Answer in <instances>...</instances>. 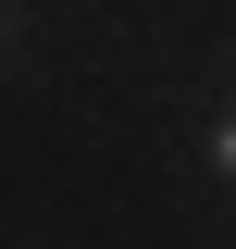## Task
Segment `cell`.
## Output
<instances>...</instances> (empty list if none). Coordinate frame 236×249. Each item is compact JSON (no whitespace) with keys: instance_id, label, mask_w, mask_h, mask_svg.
I'll list each match as a JSON object with an SVG mask.
<instances>
[{"instance_id":"cell-1","label":"cell","mask_w":236,"mask_h":249,"mask_svg":"<svg viewBox=\"0 0 236 249\" xmlns=\"http://www.w3.org/2000/svg\"><path fill=\"white\" fill-rule=\"evenodd\" d=\"M211 162H224V175H236V112H224V124H211Z\"/></svg>"}]
</instances>
